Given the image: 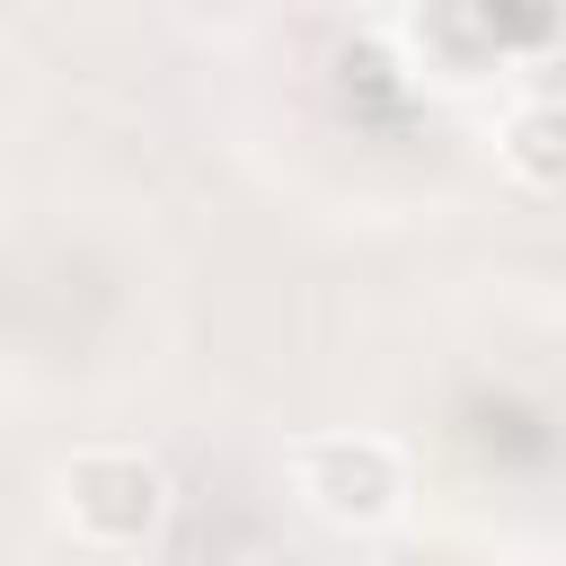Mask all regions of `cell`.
<instances>
[{"mask_svg": "<svg viewBox=\"0 0 566 566\" xmlns=\"http://www.w3.org/2000/svg\"><path fill=\"white\" fill-rule=\"evenodd\" d=\"M292 495L336 531H380L407 504V451L389 433H310L292 451Z\"/></svg>", "mask_w": 566, "mask_h": 566, "instance_id": "6da1fadb", "label": "cell"}, {"mask_svg": "<svg viewBox=\"0 0 566 566\" xmlns=\"http://www.w3.org/2000/svg\"><path fill=\"white\" fill-rule=\"evenodd\" d=\"M168 513V478L150 451H124V442H97V451H71L62 469V522L88 539V548H133L150 539Z\"/></svg>", "mask_w": 566, "mask_h": 566, "instance_id": "7a4b0ae2", "label": "cell"}, {"mask_svg": "<svg viewBox=\"0 0 566 566\" xmlns=\"http://www.w3.org/2000/svg\"><path fill=\"white\" fill-rule=\"evenodd\" d=\"M495 150H504L513 186H531V195H566V97H522V106L504 115Z\"/></svg>", "mask_w": 566, "mask_h": 566, "instance_id": "3957f363", "label": "cell"}]
</instances>
